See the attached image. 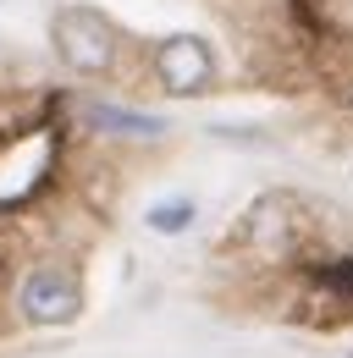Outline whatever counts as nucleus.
<instances>
[{
	"instance_id": "5",
	"label": "nucleus",
	"mask_w": 353,
	"mask_h": 358,
	"mask_svg": "<svg viewBox=\"0 0 353 358\" xmlns=\"http://www.w3.org/2000/svg\"><path fill=\"white\" fill-rule=\"evenodd\" d=\"M193 221H199V204H193V199H160V204L144 210V226H149L155 237H182Z\"/></svg>"
},
{
	"instance_id": "4",
	"label": "nucleus",
	"mask_w": 353,
	"mask_h": 358,
	"mask_svg": "<svg viewBox=\"0 0 353 358\" xmlns=\"http://www.w3.org/2000/svg\"><path fill=\"white\" fill-rule=\"evenodd\" d=\"M78 122L99 138H127V143H149V138L172 133L166 116H149V110H132V105H111V99H78Z\"/></svg>"
},
{
	"instance_id": "2",
	"label": "nucleus",
	"mask_w": 353,
	"mask_h": 358,
	"mask_svg": "<svg viewBox=\"0 0 353 358\" xmlns=\"http://www.w3.org/2000/svg\"><path fill=\"white\" fill-rule=\"evenodd\" d=\"M149 72H155V89L172 94V99H199V94L216 89L221 61L216 45L199 39V34H166L160 45L149 50Z\"/></svg>"
},
{
	"instance_id": "6",
	"label": "nucleus",
	"mask_w": 353,
	"mask_h": 358,
	"mask_svg": "<svg viewBox=\"0 0 353 358\" xmlns=\"http://www.w3.org/2000/svg\"><path fill=\"white\" fill-rule=\"evenodd\" d=\"M331 281H337V287H342V292L353 298V259H342V265L331 270Z\"/></svg>"
},
{
	"instance_id": "3",
	"label": "nucleus",
	"mask_w": 353,
	"mask_h": 358,
	"mask_svg": "<svg viewBox=\"0 0 353 358\" xmlns=\"http://www.w3.org/2000/svg\"><path fill=\"white\" fill-rule=\"evenodd\" d=\"M17 314L39 331H55V325H72L83 314V281L61 259H39L28 265V275L17 281Z\"/></svg>"
},
{
	"instance_id": "1",
	"label": "nucleus",
	"mask_w": 353,
	"mask_h": 358,
	"mask_svg": "<svg viewBox=\"0 0 353 358\" xmlns=\"http://www.w3.org/2000/svg\"><path fill=\"white\" fill-rule=\"evenodd\" d=\"M50 50L55 61L83 83H116L127 61V34L99 6H61L50 17Z\"/></svg>"
}]
</instances>
